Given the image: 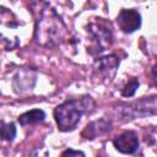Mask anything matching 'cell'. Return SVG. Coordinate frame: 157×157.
Returning a JSON list of instances; mask_svg holds the SVG:
<instances>
[{
  "mask_svg": "<svg viewBox=\"0 0 157 157\" xmlns=\"http://www.w3.org/2000/svg\"><path fill=\"white\" fill-rule=\"evenodd\" d=\"M87 102L90 99H74L58 105L54 110V117L60 130H72L80 121L82 114L87 109Z\"/></svg>",
  "mask_w": 157,
  "mask_h": 157,
  "instance_id": "cell-1",
  "label": "cell"
},
{
  "mask_svg": "<svg viewBox=\"0 0 157 157\" xmlns=\"http://www.w3.org/2000/svg\"><path fill=\"white\" fill-rule=\"evenodd\" d=\"M117 22L123 32L131 33L140 27L141 17L140 13L135 10H121L117 18Z\"/></svg>",
  "mask_w": 157,
  "mask_h": 157,
  "instance_id": "cell-2",
  "label": "cell"
},
{
  "mask_svg": "<svg viewBox=\"0 0 157 157\" xmlns=\"http://www.w3.org/2000/svg\"><path fill=\"white\" fill-rule=\"evenodd\" d=\"M114 146L121 153H134L139 147V140L132 131H126L114 140Z\"/></svg>",
  "mask_w": 157,
  "mask_h": 157,
  "instance_id": "cell-3",
  "label": "cell"
},
{
  "mask_svg": "<svg viewBox=\"0 0 157 157\" xmlns=\"http://www.w3.org/2000/svg\"><path fill=\"white\" fill-rule=\"evenodd\" d=\"M45 113L42 109H32L29 112L23 113L22 115L18 117V121L21 125H27V124H33V123H39L44 120Z\"/></svg>",
  "mask_w": 157,
  "mask_h": 157,
  "instance_id": "cell-4",
  "label": "cell"
},
{
  "mask_svg": "<svg viewBox=\"0 0 157 157\" xmlns=\"http://www.w3.org/2000/svg\"><path fill=\"white\" fill-rule=\"evenodd\" d=\"M15 135H16V128H15V125L12 123L11 124H7V125L5 123H2V137H4V140L11 141V140H13Z\"/></svg>",
  "mask_w": 157,
  "mask_h": 157,
  "instance_id": "cell-5",
  "label": "cell"
},
{
  "mask_svg": "<svg viewBox=\"0 0 157 157\" xmlns=\"http://www.w3.org/2000/svg\"><path fill=\"white\" fill-rule=\"evenodd\" d=\"M137 87H139V81H137L136 78H131V80L128 82V85L125 86V88L123 90V96H124V97H130V96H132V94L135 93V91H136Z\"/></svg>",
  "mask_w": 157,
  "mask_h": 157,
  "instance_id": "cell-6",
  "label": "cell"
},
{
  "mask_svg": "<svg viewBox=\"0 0 157 157\" xmlns=\"http://www.w3.org/2000/svg\"><path fill=\"white\" fill-rule=\"evenodd\" d=\"M60 157H85V155L81 151H75V150H66L61 153Z\"/></svg>",
  "mask_w": 157,
  "mask_h": 157,
  "instance_id": "cell-7",
  "label": "cell"
},
{
  "mask_svg": "<svg viewBox=\"0 0 157 157\" xmlns=\"http://www.w3.org/2000/svg\"><path fill=\"white\" fill-rule=\"evenodd\" d=\"M152 77H153V81H155V83L157 85V64L153 66V69H152Z\"/></svg>",
  "mask_w": 157,
  "mask_h": 157,
  "instance_id": "cell-8",
  "label": "cell"
}]
</instances>
